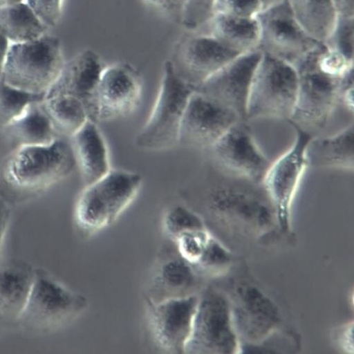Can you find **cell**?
<instances>
[{
  "label": "cell",
  "instance_id": "cell-9",
  "mask_svg": "<svg viewBox=\"0 0 354 354\" xmlns=\"http://www.w3.org/2000/svg\"><path fill=\"white\" fill-rule=\"evenodd\" d=\"M257 19L260 28L258 50L293 66L322 44L299 24L287 0L263 9Z\"/></svg>",
  "mask_w": 354,
  "mask_h": 354
},
{
  "label": "cell",
  "instance_id": "cell-5",
  "mask_svg": "<svg viewBox=\"0 0 354 354\" xmlns=\"http://www.w3.org/2000/svg\"><path fill=\"white\" fill-rule=\"evenodd\" d=\"M65 62L60 39L48 32L31 41L10 44L2 80L24 92L46 96Z\"/></svg>",
  "mask_w": 354,
  "mask_h": 354
},
{
  "label": "cell",
  "instance_id": "cell-20",
  "mask_svg": "<svg viewBox=\"0 0 354 354\" xmlns=\"http://www.w3.org/2000/svg\"><path fill=\"white\" fill-rule=\"evenodd\" d=\"M35 268L21 259L0 263V325L17 323L26 304Z\"/></svg>",
  "mask_w": 354,
  "mask_h": 354
},
{
  "label": "cell",
  "instance_id": "cell-4",
  "mask_svg": "<svg viewBox=\"0 0 354 354\" xmlns=\"http://www.w3.org/2000/svg\"><path fill=\"white\" fill-rule=\"evenodd\" d=\"M88 306L86 296L68 288L48 270L35 268L32 286L17 324L30 333H53L73 323Z\"/></svg>",
  "mask_w": 354,
  "mask_h": 354
},
{
  "label": "cell",
  "instance_id": "cell-3",
  "mask_svg": "<svg viewBox=\"0 0 354 354\" xmlns=\"http://www.w3.org/2000/svg\"><path fill=\"white\" fill-rule=\"evenodd\" d=\"M206 177V203L216 216L258 227L271 224L274 209L263 183H256L210 161ZM275 212V211H274Z\"/></svg>",
  "mask_w": 354,
  "mask_h": 354
},
{
  "label": "cell",
  "instance_id": "cell-7",
  "mask_svg": "<svg viewBox=\"0 0 354 354\" xmlns=\"http://www.w3.org/2000/svg\"><path fill=\"white\" fill-rule=\"evenodd\" d=\"M298 85L293 65L263 53L252 78L246 120L266 118L289 122L296 105Z\"/></svg>",
  "mask_w": 354,
  "mask_h": 354
},
{
  "label": "cell",
  "instance_id": "cell-40",
  "mask_svg": "<svg viewBox=\"0 0 354 354\" xmlns=\"http://www.w3.org/2000/svg\"><path fill=\"white\" fill-rule=\"evenodd\" d=\"M10 44L0 34V80H1Z\"/></svg>",
  "mask_w": 354,
  "mask_h": 354
},
{
  "label": "cell",
  "instance_id": "cell-23",
  "mask_svg": "<svg viewBox=\"0 0 354 354\" xmlns=\"http://www.w3.org/2000/svg\"><path fill=\"white\" fill-rule=\"evenodd\" d=\"M43 101L30 104L1 131L12 149L47 145L61 137L47 114Z\"/></svg>",
  "mask_w": 354,
  "mask_h": 354
},
{
  "label": "cell",
  "instance_id": "cell-14",
  "mask_svg": "<svg viewBox=\"0 0 354 354\" xmlns=\"http://www.w3.org/2000/svg\"><path fill=\"white\" fill-rule=\"evenodd\" d=\"M296 131L292 146L271 163L263 180L268 198L281 222H286L306 169L307 145L313 136L293 127Z\"/></svg>",
  "mask_w": 354,
  "mask_h": 354
},
{
  "label": "cell",
  "instance_id": "cell-38",
  "mask_svg": "<svg viewBox=\"0 0 354 354\" xmlns=\"http://www.w3.org/2000/svg\"><path fill=\"white\" fill-rule=\"evenodd\" d=\"M11 221L10 203L0 194V254H1L6 234Z\"/></svg>",
  "mask_w": 354,
  "mask_h": 354
},
{
  "label": "cell",
  "instance_id": "cell-35",
  "mask_svg": "<svg viewBox=\"0 0 354 354\" xmlns=\"http://www.w3.org/2000/svg\"><path fill=\"white\" fill-rule=\"evenodd\" d=\"M25 2L49 29L59 22L64 0H25Z\"/></svg>",
  "mask_w": 354,
  "mask_h": 354
},
{
  "label": "cell",
  "instance_id": "cell-27",
  "mask_svg": "<svg viewBox=\"0 0 354 354\" xmlns=\"http://www.w3.org/2000/svg\"><path fill=\"white\" fill-rule=\"evenodd\" d=\"M43 105L61 137L70 138L90 120L85 105L72 96L46 97Z\"/></svg>",
  "mask_w": 354,
  "mask_h": 354
},
{
  "label": "cell",
  "instance_id": "cell-36",
  "mask_svg": "<svg viewBox=\"0 0 354 354\" xmlns=\"http://www.w3.org/2000/svg\"><path fill=\"white\" fill-rule=\"evenodd\" d=\"M229 259L230 255L224 248L210 236L203 254L196 266L210 270L225 264Z\"/></svg>",
  "mask_w": 354,
  "mask_h": 354
},
{
  "label": "cell",
  "instance_id": "cell-2",
  "mask_svg": "<svg viewBox=\"0 0 354 354\" xmlns=\"http://www.w3.org/2000/svg\"><path fill=\"white\" fill-rule=\"evenodd\" d=\"M143 184L136 172L111 169L85 185L74 206V221L82 232L95 234L113 224L133 203Z\"/></svg>",
  "mask_w": 354,
  "mask_h": 354
},
{
  "label": "cell",
  "instance_id": "cell-39",
  "mask_svg": "<svg viewBox=\"0 0 354 354\" xmlns=\"http://www.w3.org/2000/svg\"><path fill=\"white\" fill-rule=\"evenodd\" d=\"M338 15L354 16V0H332Z\"/></svg>",
  "mask_w": 354,
  "mask_h": 354
},
{
  "label": "cell",
  "instance_id": "cell-29",
  "mask_svg": "<svg viewBox=\"0 0 354 354\" xmlns=\"http://www.w3.org/2000/svg\"><path fill=\"white\" fill-rule=\"evenodd\" d=\"M45 95L30 94L0 80V132L12 122L31 103L41 102Z\"/></svg>",
  "mask_w": 354,
  "mask_h": 354
},
{
  "label": "cell",
  "instance_id": "cell-22",
  "mask_svg": "<svg viewBox=\"0 0 354 354\" xmlns=\"http://www.w3.org/2000/svg\"><path fill=\"white\" fill-rule=\"evenodd\" d=\"M308 168L353 171L354 169V125L352 122L335 135L314 136L306 148Z\"/></svg>",
  "mask_w": 354,
  "mask_h": 354
},
{
  "label": "cell",
  "instance_id": "cell-19",
  "mask_svg": "<svg viewBox=\"0 0 354 354\" xmlns=\"http://www.w3.org/2000/svg\"><path fill=\"white\" fill-rule=\"evenodd\" d=\"M68 139L84 186L99 180L111 169L108 145L97 123L88 120Z\"/></svg>",
  "mask_w": 354,
  "mask_h": 354
},
{
  "label": "cell",
  "instance_id": "cell-28",
  "mask_svg": "<svg viewBox=\"0 0 354 354\" xmlns=\"http://www.w3.org/2000/svg\"><path fill=\"white\" fill-rule=\"evenodd\" d=\"M192 266L180 256L171 257L160 266L154 283L165 292L162 299L194 294L196 277Z\"/></svg>",
  "mask_w": 354,
  "mask_h": 354
},
{
  "label": "cell",
  "instance_id": "cell-25",
  "mask_svg": "<svg viewBox=\"0 0 354 354\" xmlns=\"http://www.w3.org/2000/svg\"><path fill=\"white\" fill-rule=\"evenodd\" d=\"M48 32L26 2L0 8V34L10 44L31 41Z\"/></svg>",
  "mask_w": 354,
  "mask_h": 354
},
{
  "label": "cell",
  "instance_id": "cell-17",
  "mask_svg": "<svg viewBox=\"0 0 354 354\" xmlns=\"http://www.w3.org/2000/svg\"><path fill=\"white\" fill-rule=\"evenodd\" d=\"M142 86L140 73L131 64L106 65L97 89L98 123L133 113L140 104Z\"/></svg>",
  "mask_w": 354,
  "mask_h": 354
},
{
  "label": "cell",
  "instance_id": "cell-42",
  "mask_svg": "<svg viewBox=\"0 0 354 354\" xmlns=\"http://www.w3.org/2000/svg\"><path fill=\"white\" fill-rule=\"evenodd\" d=\"M282 1V0H260L263 6V8L265 9L266 8L270 7L274 4H277L279 2Z\"/></svg>",
  "mask_w": 354,
  "mask_h": 354
},
{
  "label": "cell",
  "instance_id": "cell-11",
  "mask_svg": "<svg viewBox=\"0 0 354 354\" xmlns=\"http://www.w3.org/2000/svg\"><path fill=\"white\" fill-rule=\"evenodd\" d=\"M238 347L228 302L220 293L207 291L199 297L186 353H233Z\"/></svg>",
  "mask_w": 354,
  "mask_h": 354
},
{
  "label": "cell",
  "instance_id": "cell-21",
  "mask_svg": "<svg viewBox=\"0 0 354 354\" xmlns=\"http://www.w3.org/2000/svg\"><path fill=\"white\" fill-rule=\"evenodd\" d=\"M235 299L241 328L250 339L264 338L279 322L277 306L257 288L241 284L236 289Z\"/></svg>",
  "mask_w": 354,
  "mask_h": 354
},
{
  "label": "cell",
  "instance_id": "cell-24",
  "mask_svg": "<svg viewBox=\"0 0 354 354\" xmlns=\"http://www.w3.org/2000/svg\"><path fill=\"white\" fill-rule=\"evenodd\" d=\"M199 30L209 33L223 46L240 55L258 49L260 28L257 17L215 14Z\"/></svg>",
  "mask_w": 354,
  "mask_h": 354
},
{
  "label": "cell",
  "instance_id": "cell-6",
  "mask_svg": "<svg viewBox=\"0 0 354 354\" xmlns=\"http://www.w3.org/2000/svg\"><path fill=\"white\" fill-rule=\"evenodd\" d=\"M195 88L183 82L167 59L148 120L135 138L140 149L162 151L178 146L183 117Z\"/></svg>",
  "mask_w": 354,
  "mask_h": 354
},
{
  "label": "cell",
  "instance_id": "cell-26",
  "mask_svg": "<svg viewBox=\"0 0 354 354\" xmlns=\"http://www.w3.org/2000/svg\"><path fill=\"white\" fill-rule=\"evenodd\" d=\"M302 28L315 40L324 43L338 17L332 0H287Z\"/></svg>",
  "mask_w": 354,
  "mask_h": 354
},
{
  "label": "cell",
  "instance_id": "cell-10",
  "mask_svg": "<svg viewBox=\"0 0 354 354\" xmlns=\"http://www.w3.org/2000/svg\"><path fill=\"white\" fill-rule=\"evenodd\" d=\"M186 31L175 45L169 60L177 75L195 89L240 55L207 32Z\"/></svg>",
  "mask_w": 354,
  "mask_h": 354
},
{
  "label": "cell",
  "instance_id": "cell-34",
  "mask_svg": "<svg viewBox=\"0 0 354 354\" xmlns=\"http://www.w3.org/2000/svg\"><path fill=\"white\" fill-rule=\"evenodd\" d=\"M260 0H216L214 13L243 18H256L262 11Z\"/></svg>",
  "mask_w": 354,
  "mask_h": 354
},
{
  "label": "cell",
  "instance_id": "cell-15",
  "mask_svg": "<svg viewBox=\"0 0 354 354\" xmlns=\"http://www.w3.org/2000/svg\"><path fill=\"white\" fill-rule=\"evenodd\" d=\"M262 54L257 49L236 57L196 91L247 121L250 87Z\"/></svg>",
  "mask_w": 354,
  "mask_h": 354
},
{
  "label": "cell",
  "instance_id": "cell-30",
  "mask_svg": "<svg viewBox=\"0 0 354 354\" xmlns=\"http://www.w3.org/2000/svg\"><path fill=\"white\" fill-rule=\"evenodd\" d=\"M162 225L165 233L174 241L183 233L206 230L203 218L183 205H175L167 209Z\"/></svg>",
  "mask_w": 354,
  "mask_h": 354
},
{
  "label": "cell",
  "instance_id": "cell-41",
  "mask_svg": "<svg viewBox=\"0 0 354 354\" xmlns=\"http://www.w3.org/2000/svg\"><path fill=\"white\" fill-rule=\"evenodd\" d=\"M25 2V0H0V8Z\"/></svg>",
  "mask_w": 354,
  "mask_h": 354
},
{
  "label": "cell",
  "instance_id": "cell-13",
  "mask_svg": "<svg viewBox=\"0 0 354 354\" xmlns=\"http://www.w3.org/2000/svg\"><path fill=\"white\" fill-rule=\"evenodd\" d=\"M241 120L237 114L195 90L183 117L178 146L208 151Z\"/></svg>",
  "mask_w": 354,
  "mask_h": 354
},
{
  "label": "cell",
  "instance_id": "cell-33",
  "mask_svg": "<svg viewBox=\"0 0 354 354\" xmlns=\"http://www.w3.org/2000/svg\"><path fill=\"white\" fill-rule=\"evenodd\" d=\"M210 236L207 230L180 234L174 241L179 256L192 266H196L203 254Z\"/></svg>",
  "mask_w": 354,
  "mask_h": 354
},
{
  "label": "cell",
  "instance_id": "cell-8",
  "mask_svg": "<svg viewBox=\"0 0 354 354\" xmlns=\"http://www.w3.org/2000/svg\"><path fill=\"white\" fill-rule=\"evenodd\" d=\"M321 44L294 65L299 85L295 108L289 121L293 127L313 136L328 123L339 102L342 80L330 76L319 68L317 53Z\"/></svg>",
  "mask_w": 354,
  "mask_h": 354
},
{
  "label": "cell",
  "instance_id": "cell-31",
  "mask_svg": "<svg viewBox=\"0 0 354 354\" xmlns=\"http://www.w3.org/2000/svg\"><path fill=\"white\" fill-rule=\"evenodd\" d=\"M351 62H354V16L338 15L331 32L324 42Z\"/></svg>",
  "mask_w": 354,
  "mask_h": 354
},
{
  "label": "cell",
  "instance_id": "cell-1",
  "mask_svg": "<svg viewBox=\"0 0 354 354\" xmlns=\"http://www.w3.org/2000/svg\"><path fill=\"white\" fill-rule=\"evenodd\" d=\"M76 168L69 139L42 146L13 149L0 165V194L10 203L40 195L68 178Z\"/></svg>",
  "mask_w": 354,
  "mask_h": 354
},
{
  "label": "cell",
  "instance_id": "cell-16",
  "mask_svg": "<svg viewBox=\"0 0 354 354\" xmlns=\"http://www.w3.org/2000/svg\"><path fill=\"white\" fill-rule=\"evenodd\" d=\"M199 297L195 294L152 302L151 332L157 344L171 353H186Z\"/></svg>",
  "mask_w": 354,
  "mask_h": 354
},
{
  "label": "cell",
  "instance_id": "cell-32",
  "mask_svg": "<svg viewBox=\"0 0 354 354\" xmlns=\"http://www.w3.org/2000/svg\"><path fill=\"white\" fill-rule=\"evenodd\" d=\"M216 0H185L180 24L186 30H198L215 15Z\"/></svg>",
  "mask_w": 354,
  "mask_h": 354
},
{
  "label": "cell",
  "instance_id": "cell-18",
  "mask_svg": "<svg viewBox=\"0 0 354 354\" xmlns=\"http://www.w3.org/2000/svg\"><path fill=\"white\" fill-rule=\"evenodd\" d=\"M106 64L96 51L86 49L66 62L46 97L68 95L85 105L90 120L98 123L97 89Z\"/></svg>",
  "mask_w": 354,
  "mask_h": 354
},
{
  "label": "cell",
  "instance_id": "cell-37",
  "mask_svg": "<svg viewBox=\"0 0 354 354\" xmlns=\"http://www.w3.org/2000/svg\"><path fill=\"white\" fill-rule=\"evenodd\" d=\"M162 15L176 23H180L185 0H145Z\"/></svg>",
  "mask_w": 354,
  "mask_h": 354
},
{
  "label": "cell",
  "instance_id": "cell-12",
  "mask_svg": "<svg viewBox=\"0 0 354 354\" xmlns=\"http://www.w3.org/2000/svg\"><path fill=\"white\" fill-rule=\"evenodd\" d=\"M248 122L232 126L209 152L210 160L234 175L263 183L271 162L257 145Z\"/></svg>",
  "mask_w": 354,
  "mask_h": 354
}]
</instances>
